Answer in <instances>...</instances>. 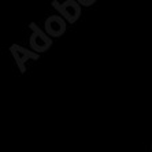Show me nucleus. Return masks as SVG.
Returning a JSON list of instances; mask_svg holds the SVG:
<instances>
[{
  "label": "nucleus",
  "mask_w": 152,
  "mask_h": 152,
  "mask_svg": "<svg viewBox=\"0 0 152 152\" xmlns=\"http://www.w3.org/2000/svg\"><path fill=\"white\" fill-rule=\"evenodd\" d=\"M47 30L55 36H59L60 33L64 30V23L63 21L58 17H52L47 21Z\"/></svg>",
  "instance_id": "obj_1"
}]
</instances>
